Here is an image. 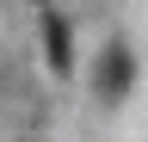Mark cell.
<instances>
[{
  "label": "cell",
  "mask_w": 148,
  "mask_h": 142,
  "mask_svg": "<svg viewBox=\"0 0 148 142\" xmlns=\"http://www.w3.org/2000/svg\"><path fill=\"white\" fill-rule=\"evenodd\" d=\"M99 62H105V68H99V93H105V99H123V93H130V49H105Z\"/></svg>",
  "instance_id": "cell-1"
},
{
  "label": "cell",
  "mask_w": 148,
  "mask_h": 142,
  "mask_svg": "<svg viewBox=\"0 0 148 142\" xmlns=\"http://www.w3.org/2000/svg\"><path fill=\"white\" fill-rule=\"evenodd\" d=\"M43 43H49V68H56V74H68V68H74V43H68V25L56 19V12L43 19Z\"/></svg>",
  "instance_id": "cell-2"
}]
</instances>
